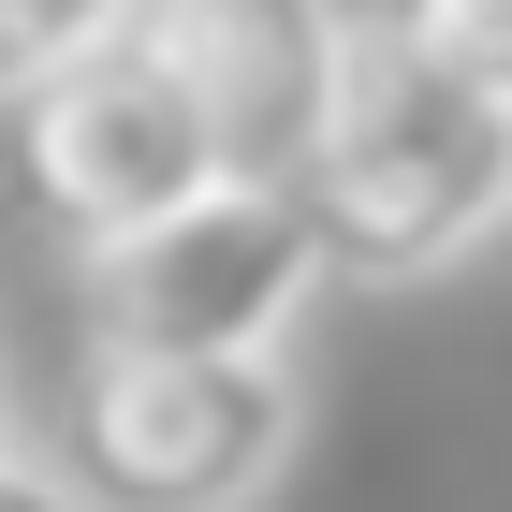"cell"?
<instances>
[{"label":"cell","instance_id":"3","mask_svg":"<svg viewBox=\"0 0 512 512\" xmlns=\"http://www.w3.org/2000/svg\"><path fill=\"white\" fill-rule=\"evenodd\" d=\"M322 278L337 264H322L308 191L220 176V191L161 205L147 235L88 249V322H103V337H147V352H278Z\"/></svg>","mask_w":512,"mask_h":512},{"label":"cell","instance_id":"2","mask_svg":"<svg viewBox=\"0 0 512 512\" xmlns=\"http://www.w3.org/2000/svg\"><path fill=\"white\" fill-rule=\"evenodd\" d=\"M293 366L278 352H147L88 337L74 381L44 395V469L74 512H249L293 469Z\"/></svg>","mask_w":512,"mask_h":512},{"label":"cell","instance_id":"8","mask_svg":"<svg viewBox=\"0 0 512 512\" xmlns=\"http://www.w3.org/2000/svg\"><path fill=\"white\" fill-rule=\"evenodd\" d=\"M0 512H74V483L44 469V439H15V410H0Z\"/></svg>","mask_w":512,"mask_h":512},{"label":"cell","instance_id":"5","mask_svg":"<svg viewBox=\"0 0 512 512\" xmlns=\"http://www.w3.org/2000/svg\"><path fill=\"white\" fill-rule=\"evenodd\" d=\"M132 30L205 88L235 176H278V191L308 176L337 74H352V0H132Z\"/></svg>","mask_w":512,"mask_h":512},{"label":"cell","instance_id":"1","mask_svg":"<svg viewBox=\"0 0 512 512\" xmlns=\"http://www.w3.org/2000/svg\"><path fill=\"white\" fill-rule=\"evenodd\" d=\"M308 220L337 278H439L469 264L512 220V88L439 59L425 30L395 15H352V74H337V118L308 147Z\"/></svg>","mask_w":512,"mask_h":512},{"label":"cell","instance_id":"4","mask_svg":"<svg viewBox=\"0 0 512 512\" xmlns=\"http://www.w3.org/2000/svg\"><path fill=\"white\" fill-rule=\"evenodd\" d=\"M15 161H30V191H44V220L59 235H147L161 205H191V191H220L235 161H220V118H205V88L161 59L147 30H103V44H74L59 74H30L15 88Z\"/></svg>","mask_w":512,"mask_h":512},{"label":"cell","instance_id":"7","mask_svg":"<svg viewBox=\"0 0 512 512\" xmlns=\"http://www.w3.org/2000/svg\"><path fill=\"white\" fill-rule=\"evenodd\" d=\"M395 30H425L439 59H469V74L512 88V0H395Z\"/></svg>","mask_w":512,"mask_h":512},{"label":"cell","instance_id":"6","mask_svg":"<svg viewBox=\"0 0 512 512\" xmlns=\"http://www.w3.org/2000/svg\"><path fill=\"white\" fill-rule=\"evenodd\" d=\"M118 15H132V0H0V103H15L30 74H59L74 44H103Z\"/></svg>","mask_w":512,"mask_h":512}]
</instances>
